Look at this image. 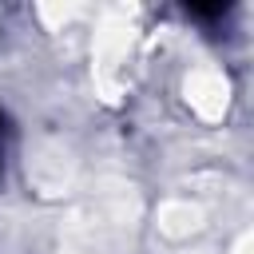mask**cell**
I'll return each mask as SVG.
<instances>
[{
    "mask_svg": "<svg viewBox=\"0 0 254 254\" xmlns=\"http://www.w3.org/2000/svg\"><path fill=\"white\" fill-rule=\"evenodd\" d=\"M28 175H32V183H36L40 190L56 194V190H64L67 179H71V163H67V155L52 151V155H44V159H32V163H28Z\"/></svg>",
    "mask_w": 254,
    "mask_h": 254,
    "instance_id": "3957f363",
    "label": "cell"
},
{
    "mask_svg": "<svg viewBox=\"0 0 254 254\" xmlns=\"http://www.w3.org/2000/svg\"><path fill=\"white\" fill-rule=\"evenodd\" d=\"M198 226H202V210H198L194 202H187V198H171V202L159 206V230H163V234H171V238H187V234H194Z\"/></svg>",
    "mask_w": 254,
    "mask_h": 254,
    "instance_id": "7a4b0ae2",
    "label": "cell"
},
{
    "mask_svg": "<svg viewBox=\"0 0 254 254\" xmlns=\"http://www.w3.org/2000/svg\"><path fill=\"white\" fill-rule=\"evenodd\" d=\"M187 103L194 107L198 119L206 123H218L230 107V83L218 67H194L187 75Z\"/></svg>",
    "mask_w": 254,
    "mask_h": 254,
    "instance_id": "6da1fadb",
    "label": "cell"
},
{
    "mask_svg": "<svg viewBox=\"0 0 254 254\" xmlns=\"http://www.w3.org/2000/svg\"><path fill=\"white\" fill-rule=\"evenodd\" d=\"M234 254H250V238H246V234L238 238V246H234Z\"/></svg>",
    "mask_w": 254,
    "mask_h": 254,
    "instance_id": "277c9868",
    "label": "cell"
}]
</instances>
